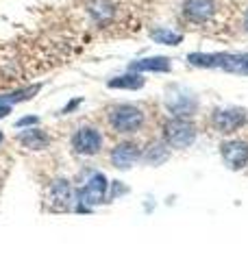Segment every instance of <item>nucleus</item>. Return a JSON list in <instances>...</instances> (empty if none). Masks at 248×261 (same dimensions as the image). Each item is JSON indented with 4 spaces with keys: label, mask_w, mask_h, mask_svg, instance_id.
Returning a JSON list of instances; mask_svg holds the SVG:
<instances>
[{
    "label": "nucleus",
    "mask_w": 248,
    "mask_h": 261,
    "mask_svg": "<svg viewBox=\"0 0 248 261\" xmlns=\"http://www.w3.org/2000/svg\"><path fill=\"white\" fill-rule=\"evenodd\" d=\"M244 27H246V31H248V11H246V18H244Z\"/></svg>",
    "instance_id": "nucleus-24"
},
{
    "label": "nucleus",
    "mask_w": 248,
    "mask_h": 261,
    "mask_svg": "<svg viewBox=\"0 0 248 261\" xmlns=\"http://www.w3.org/2000/svg\"><path fill=\"white\" fill-rule=\"evenodd\" d=\"M103 148V135L101 130L94 126H81L77 133L72 135V150L83 157H92V154L101 152Z\"/></svg>",
    "instance_id": "nucleus-5"
},
{
    "label": "nucleus",
    "mask_w": 248,
    "mask_h": 261,
    "mask_svg": "<svg viewBox=\"0 0 248 261\" xmlns=\"http://www.w3.org/2000/svg\"><path fill=\"white\" fill-rule=\"evenodd\" d=\"M144 85H146V79L139 72H127L122 76L107 81V87H111V89H142Z\"/></svg>",
    "instance_id": "nucleus-16"
},
{
    "label": "nucleus",
    "mask_w": 248,
    "mask_h": 261,
    "mask_svg": "<svg viewBox=\"0 0 248 261\" xmlns=\"http://www.w3.org/2000/svg\"><path fill=\"white\" fill-rule=\"evenodd\" d=\"M139 157H142V150H139V146L133 142H122L111 150V163L118 170L133 168L139 161Z\"/></svg>",
    "instance_id": "nucleus-9"
},
{
    "label": "nucleus",
    "mask_w": 248,
    "mask_h": 261,
    "mask_svg": "<svg viewBox=\"0 0 248 261\" xmlns=\"http://www.w3.org/2000/svg\"><path fill=\"white\" fill-rule=\"evenodd\" d=\"M163 102H165V109L172 113V118H192L196 116L198 107H201L196 94L183 85H168Z\"/></svg>",
    "instance_id": "nucleus-1"
},
{
    "label": "nucleus",
    "mask_w": 248,
    "mask_h": 261,
    "mask_svg": "<svg viewBox=\"0 0 248 261\" xmlns=\"http://www.w3.org/2000/svg\"><path fill=\"white\" fill-rule=\"evenodd\" d=\"M246 122V111L239 107H231V109H218L213 111V124L220 133H233Z\"/></svg>",
    "instance_id": "nucleus-8"
},
{
    "label": "nucleus",
    "mask_w": 248,
    "mask_h": 261,
    "mask_svg": "<svg viewBox=\"0 0 248 261\" xmlns=\"http://www.w3.org/2000/svg\"><path fill=\"white\" fill-rule=\"evenodd\" d=\"M151 37L155 39L157 44H165V46H179L181 42H183V35L181 33H175L165 27H157L151 31Z\"/></svg>",
    "instance_id": "nucleus-19"
},
{
    "label": "nucleus",
    "mask_w": 248,
    "mask_h": 261,
    "mask_svg": "<svg viewBox=\"0 0 248 261\" xmlns=\"http://www.w3.org/2000/svg\"><path fill=\"white\" fill-rule=\"evenodd\" d=\"M127 192H129V187H127V185H122L120 181H113V183H111V190H109V200H115L118 196L127 194Z\"/></svg>",
    "instance_id": "nucleus-20"
},
{
    "label": "nucleus",
    "mask_w": 248,
    "mask_h": 261,
    "mask_svg": "<svg viewBox=\"0 0 248 261\" xmlns=\"http://www.w3.org/2000/svg\"><path fill=\"white\" fill-rule=\"evenodd\" d=\"M7 113H11V105H0V118H7Z\"/></svg>",
    "instance_id": "nucleus-23"
},
{
    "label": "nucleus",
    "mask_w": 248,
    "mask_h": 261,
    "mask_svg": "<svg viewBox=\"0 0 248 261\" xmlns=\"http://www.w3.org/2000/svg\"><path fill=\"white\" fill-rule=\"evenodd\" d=\"M18 142L29 150H44L51 146V137H48L46 130L41 128H27V130H20L18 133Z\"/></svg>",
    "instance_id": "nucleus-12"
},
{
    "label": "nucleus",
    "mask_w": 248,
    "mask_h": 261,
    "mask_svg": "<svg viewBox=\"0 0 248 261\" xmlns=\"http://www.w3.org/2000/svg\"><path fill=\"white\" fill-rule=\"evenodd\" d=\"M170 146L165 142H153L151 146H146V148L142 150V157H139V161H144L146 166H161V163L168 161L170 157Z\"/></svg>",
    "instance_id": "nucleus-15"
},
{
    "label": "nucleus",
    "mask_w": 248,
    "mask_h": 261,
    "mask_svg": "<svg viewBox=\"0 0 248 261\" xmlns=\"http://www.w3.org/2000/svg\"><path fill=\"white\" fill-rule=\"evenodd\" d=\"M109 124L118 133H137L144 124V111L135 105H115L109 109Z\"/></svg>",
    "instance_id": "nucleus-3"
},
{
    "label": "nucleus",
    "mask_w": 248,
    "mask_h": 261,
    "mask_svg": "<svg viewBox=\"0 0 248 261\" xmlns=\"http://www.w3.org/2000/svg\"><path fill=\"white\" fill-rule=\"evenodd\" d=\"M48 200H51V205L55 209L65 211L77 202V190L70 185V181L57 178V181H53L51 187H48Z\"/></svg>",
    "instance_id": "nucleus-6"
},
{
    "label": "nucleus",
    "mask_w": 248,
    "mask_h": 261,
    "mask_svg": "<svg viewBox=\"0 0 248 261\" xmlns=\"http://www.w3.org/2000/svg\"><path fill=\"white\" fill-rule=\"evenodd\" d=\"M220 68L229 74L248 76V53H225Z\"/></svg>",
    "instance_id": "nucleus-14"
},
{
    "label": "nucleus",
    "mask_w": 248,
    "mask_h": 261,
    "mask_svg": "<svg viewBox=\"0 0 248 261\" xmlns=\"http://www.w3.org/2000/svg\"><path fill=\"white\" fill-rule=\"evenodd\" d=\"M0 142H3V133H0Z\"/></svg>",
    "instance_id": "nucleus-25"
},
{
    "label": "nucleus",
    "mask_w": 248,
    "mask_h": 261,
    "mask_svg": "<svg viewBox=\"0 0 248 261\" xmlns=\"http://www.w3.org/2000/svg\"><path fill=\"white\" fill-rule=\"evenodd\" d=\"M81 102H83V98H74V100H70V102L65 105V107H63V109L59 111V116H68V113H70V111H74V109H77Z\"/></svg>",
    "instance_id": "nucleus-22"
},
{
    "label": "nucleus",
    "mask_w": 248,
    "mask_h": 261,
    "mask_svg": "<svg viewBox=\"0 0 248 261\" xmlns=\"http://www.w3.org/2000/svg\"><path fill=\"white\" fill-rule=\"evenodd\" d=\"M107 190H109V181L105 178V174L94 172L89 176V181L77 190V202H74V209L81 211V214H87L92 211V207L101 205L107 200Z\"/></svg>",
    "instance_id": "nucleus-2"
},
{
    "label": "nucleus",
    "mask_w": 248,
    "mask_h": 261,
    "mask_svg": "<svg viewBox=\"0 0 248 261\" xmlns=\"http://www.w3.org/2000/svg\"><path fill=\"white\" fill-rule=\"evenodd\" d=\"M172 59L168 57H146V59H135L129 63V72H170Z\"/></svg>",
    "instance_id": "nucleus-11"
},
{
    "label": "nucleus",
    "mask_w": 248,
    "mask_h": 261,
    "mask_svg": "<svg viewBox=\"0 0 248 261\" xmlns=\"http://www.w3.org/2000/svg\"><path fill=\"white\" fill-rule=\"evenodd\" d=\"M220 154H222V161L227 163V168L242 170L248 163V144L239 142V140L225 142L220 146Z\"/></svg>",
    "instance_id": "nucleus-7"
},
{
    "label": "nucleus",
    "mask_w": 248,
    "mask_h": 261,
    "mask_svg": "<svg viewBox=\"0 0 248 261\" xmlns=\"http://www.w3.org/2000/svg\"><path fill=\"white\" fill-rule=\"evenodd\" d=\"M163 142L172 148H189L196 142V126L187 118H172L163 124Z\"/></svg>",
    "instance_id": "nucleus-4"
},
{
    "label": "nucleus",
    "mask_w": 248,
    "mask_h": 261,
    "mask_svg": "<svg viewBox=\"0 0 248 261\" xmlns=\"http://www.w3.org/2000/svg\"><path fill=\"white\" fill-rule=\"evenodd\" d=\"M222 55L225 53H189L187 61L192 63L194 68H220Z\"/></svg>",
    "instance_id": "nucleus-17"
},
{
    "label": "nucleus",
    "mask_w": 248,
    "mask_h": 261,
    "mask_svg": "<svg viewBox=\"0 0 248 261\" xmlns=\"http://www.w3.org/2000/svg\"><path fill=\"white\" fill-rule=\"evenodd\" d=\"M41 89V85H31V87H22V89H15V92H9V94H0V105H13L15 102H24V100H31L33 96Z\"/></svg>",
    "instance_id": "nucleus-18"
},
{
    "label": "nucleus",
    "mask_w": 248,
    "mask_h": 261,
    "mask_svg": "<svg viewBox=\"0 0 248 261\" xmlns=\"http://www.w3.org/2000/svg\"><path fill=\"white\" fill-rule=\"evenodd\" d=\"M216 13V0H185L183 15L194 24H203Z\"/></svg>",
    "instance_id": "nucleus-10"
},
{
    "label": "nucleus",
    "mask_w": 248,
    "mask_h": 261,
    "mask_svg": "<svg viewBox=\"0 0 248 261\" xmlns=\"http://www.w3.org/2000/svg\"><path fill=\"white\" fill-rule=\"evenodd\" d=\"M87 11L98 24H109L115 15V3L113 0H87Z\"/></svg>",
    "instance_id": "nucleus-13"
},
{
    "label": "nucleus",
    "mask_w": 248,
    "mask_h": 261,
    "mask_svg": "<svg viewBox=\"0 0 248 261\" xmlns=\"http://www.w3.org/2000/svg\"><path fill=\"white\" fill-rule=\"evenodd\" d=\"M35 124H39V118H37V116H24V118H20L18 122H15V126H18V128L35 126Z\"/></svg>",
    "instance_id": "nucleus-21"
}]
</instances>
